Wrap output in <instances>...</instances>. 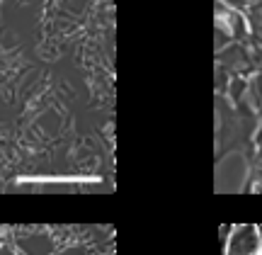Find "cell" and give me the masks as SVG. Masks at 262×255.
<instances>
[{
    "label": "cell",
    "mask_w": 262,
    "mask_h": 255,
    "mask_svg": "<svg viewBox=\"0 0 262 255\" xmlns=\"http://www.w3.org/2000/svg\"><path fill=\"white\" fill-rule=\"evenodd\" d=\"M257 238H260V250H262V226H257Z\"/></svg>",
    "instance_id": "7a4b0ae2"
},
{
    "label": "cell",
    "mask_w": 262,
    "mask_h": 255,
    "mask_svg": "<svg viewBox=\"0 0 262 255\" xmlns=\"http://www.w3.org/2000/svg\"><path fill=\"white\" fill-rule=\"evenodd\" d=\"M257 253H260L257 226H241L233 231L228 250L224 255H257Z\"/></svg>",
    "instance_id": "6da1fadb"
}]
</instances>
